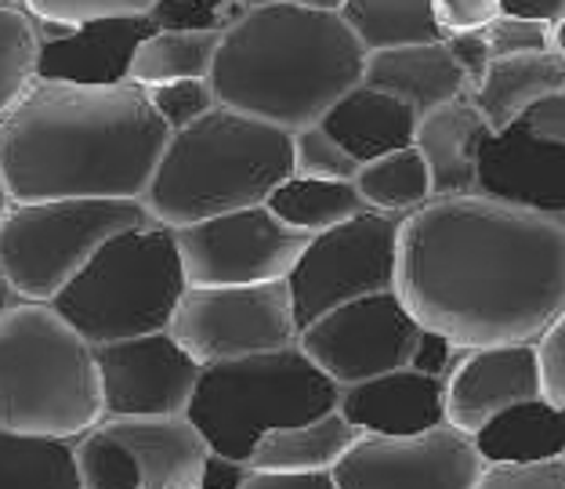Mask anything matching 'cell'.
<instances>
[{
	"label": "cell",
	"instance_id": "cell-17",
	"mask_svg": "<svg viewBox=\"0 0 565 489\" xmlns=\"http://www.w3.org/2000/svg\"><path fill=\"white\" fill-rule=\"evenodd\" d=\"M157 33L149 15L135 19H92L58 44H44L36 59V76L62 84L113 87L131 81V62L138 47Z\"/></svg>",
	"mask_w": 565,
	"mask_h": 489
},
{
	"label": "cell",
	"instance_id": "cell-27",
	"mask_svg": "<svg viewBox=\"0 0 565 489\" xmlns=\"http://www.w3.org/2000/svg\"><path fill=\"white\" fill-rule=\"evenodd\" d=\"M0 489H84L76 439L0 428Z\"/></svg>",
	"mask_w": 565,
	"mask_h": 489
},
{
	"label": "cell",
	"instance_id": "cell-33",
	"mask_svg": "<svg viewBox=\"0 0 565 489\" xmlns=\"http://www.w3.org/2000/svg\"><path fill=\"white\" fill-rule=\"evenodd\" d=\"M157 117L167 124V131L178 135L185 127L200 124L203 117L222 106L211 81H178V84H160V87H146Z\"/></svg>",
	"mask_w": 565,
	"mask_h": 489
},
{
	"label": "cell",
	"instance_id": "cell-36",
	"mask_svg": "<svg viewBox=\"0 0 565 489\" xmlns=\"http://www.w3.org/2000/svg\"><path fill=\"white\" fill-rule=\"evenodd\" d=\"M160 0H25V11L36 19H58V22H92V19H135L149 15Z\"/></svg>",
	"mask_w": 565,
	"mask_h": 489
},
{
	"label": "cell",
	"instance_id": "cell-45",
	"mask_svg": "<svg viewBox=\"0 0 565 489\" xmlns=\"http://www.w3.org/2000/svg\"><path fill=\"white\" fill-rule=\"evenodd\" d=\"M500 15L558 25L565 19V0H500Z\"/></svg>",
	"mask_w": 565,
	"mask_h": 489
},
{
	"label": "cell",
	"instance_id": "cell-40",
	"mask_svg": "<svg viewBox=\"0 0 565 489\" xmlns=\"http://www.w3.org/2000/svg\"><path fill=\"white\" fill-rule=\"evenodd\" d=\"M544 363V395L551 403L565 406V312L547 327V333L536 341Z\"/></svg>",
	"mask_w": 565,
	"mask_h": 489
},
{
	"label": "cell",
	"instance_id": "cell-50",
	"mask_svg": "<svg viewBox=\"0 0 565 489\" xmlns=\"http://www.w3.org/2000/svg\"><path fill=\"white\" fill-rule=\"evenodd\" d=\"M0 4H15V8H22V4H25V0H0Z\"/></svg>",
	"mask_w": 565,
	"mask_h": 489
},
{
	"label": "cell",
	"instance_id": "cell-6",
	"mask_svg": "<svg viewBox=\"0 0 565 489\" xmlns=\"http://www.w3.org/2000/svg\"><path fill=\"white\" fill-rule=\"evenodd\" d=\"M189 290L178 233L163 222L113 236L51 308L87 344H113L171 330Z\"/></svg>",
	"mask_w": 565,
	"mask_h": 489
},
{
	"label": "cell",
	"instance_id": "cell-34",
	"mask_svg": "<svg viewBox=\"0 0 565 489\" xmlns=\"http://www.w3.org/2000/svg\"><path fill=\"white\" fill-rule=\"evenodd\" d=\"M157 30H214L225 33L243 19L239 0H160L149 11Z\"/></svg>",
	"mask_w": 565,
	"mask_h": 489
},
{
	"label": "cell",
	"instance_id": "cell-46",
	"mask_svg": "<svg viewBox=\"0 0 565 489\" xmlns=\"http://www.w3.org/2000/svg\"><path fill=\"white\" fill-rule=\"evenodd\" d=\"M243 11L250 8H305V11H341L344 0H239Z\"/></svg>",
	"mask_w": 565,
	"mask_h": 489
},
{
	"label": "cell",
	"instance_id": "cell-29",
	"mask_svg": "<svg viewBox=\"0 0 565 489\" xmlns=\"http://www.w3.org/2000/svg\"><path fill=\"white\" fill-rule=\"evenodd\" d=\"M222 36L214 30H157L138 47L131 62V84L160 87L178 81H211Z\"/></svg>",
	"mask_w": 565,
	"mask_h": 489
},
{
	"label": "cell",
	"instance_id": "cell-25",
	"mask_svg": "<svg viewBox=\"0 0 565 489\" xmlns=\"http://www.w3.org/2000/svg\"><path fill=\"white\" fill-rule=\"evenodd\" d=\"M363 439L341 410L327 417L294 424V428H276L254 446L250 468L276 471V475H333L344 454Z\"/></svg>",
	"mask_w": 565,
	"mask_h": 489
},
{
	"label": "cell",
	"instance_id": "cell-22",
	"mask_svg": "<svg viewBox=\"0 0 565 489\" xmlns=\"http://www.w3.org/2000/svg\"><path fill=\"white\" fill-rule=\"evenodd\" d=\"M417 113L403 106L399 98L377 92L370 84H355L341 102H333L323 124L327 131L352 152L359 163H374L388 152L414 146Z\"/></svg>",
	"mask_w": 565,
	"mask_h": 489
},
{
	"label": "cell",
	"instance_id": "cell-49",
	"mask_svg": "<svg viewBox=\"0 0 565 489\" xmlns=\"http://www.w3.org/2000/svg\"><path fill=\"white\" fill-rule=\"evenodd\" d=\"M555 51H558V55L565 59V19L555 25Z\"/></svg>",
	"mask_w": 565,
	"mask_h": 489
},
{
	"label": "cell",
	"instance_id": "cell-41",
	"mask_svg": "<svg viewBox=\"0 0 565 489\" xmlns=\"http://www.w3.org/2000/svg\"><path fill=\"white\" fill-rule=\"evenodd\" d=\"M465 352H468V349H460V344H454L449 338H443V333L424 330V333H420L417 352H414V363H409V366L446 381L449 373H454V366L460 363V355H465Z\"/></svg>",
	"mask_w": 565,
	"mask_h": 489
},
{
	"label": "cell",
	"instance_id": "cell-42",
	"mask_svg": "<svg viewBox=\"0 0 565 489\" xmlns=\"http://www.w3.org/2000/svg\"><path fill=\"white\" fill-rule=\"evenodd\" d=\"M519 124L536 138L565 146V87H558L555 95H547L541 106H533Z\"/></svg>",
	"mask_w": 565,
	"mask_h": 489
},
{
	"label": "cell",
	"instance_id": "cell-30",
	"mask_svg": "<svg viewBox=\"0 0 565 489\" xmlns=\"http://www.w3.org/2000/svg\"><path fill=\"white\" fill-rule=\"evenodd\" d=\"M355 189H359V196L366 200L370 211H381L392 217H409L435 200L431 171L417 152V146H406L374 163H363L359 167Z\"/></svg>",
	"mask_w": 565,
	"mask_h": 489
},
{
	"label": "cell",
	"instance_id": "cell-12",
	"mask_svg": "<svg viewBox=\"0 0 565 489\" xmlns=\"http://www.w3.org/2000/svg\"><path fill=\"white\" fill-rule=\"evenodd\" d=\"M420 333L424 327L399 294L384 290L316 319L312 327L301 330L298 344L338 389H349V384L406 370L414 363Z\"/></svg>",
	"mask_w": 565,
	"mask_h": 489
},
{
	"label": "cell",
	"instance_id": "cell-48",
	"mask_svg": "<svg viewBox=\"0 0 565 489\" xmlns=\"http://www.w3.org/2000/svg\"><path fill=\"white\" fill-rule=\"evenodd\" d=\"M11 203H15V200H11V192H8V182H4V174H0V222H4V217H8Z\"/></svg>",
	"mask_w": 565,
	"mask_h": 489
},
{
	"label": "cell",
	"instance_id": "cell-37",
	"mask_svg": "<svg viewBox=\"0 0 565 489\" xmlns=\"http://www.w3.org/2000/svg\"><path fill=\"white\" fill-rule=\"evenodd\" d=\"M475 489H565V457L544 465H486Z\"/></svg>",
	"mask_w": 565,
	"mask_h": 489
},
{
	"label": "cell",
	"instance_id": "cell-2",
	"mask_svg": "<svg viewBox=\"0 0 565 489\" xmlns=\"http://www.w3.org/2000/svg\"><path fill=\"white\" fill-rule=\"evenodd\" d=\"M167 141L146 87L36 76L0 120V174L15 203L146 200Z\"/></svg>",
	"mask_w": 565,
	"mask_h": 489
},
{
	"label": "cell",
	"instance_id": "cell-8",
	"mask_svg": "<svg viewBox=\"0 0 565 489\" xmlns=\"http://www.w3.org/2000/svg\"><path fill=\"white\" fill-rule=\"evenodd\" d=\"M149 222L141 200L11 203L0 222V268L22 301L51 305L113 236Z\"/></svg>",
	"mask_w": 565,
	"mask_h": 489
},
{
	"label": "cell",
	"instance_id": "cell-11",
	"mask_svg": "<svg viewBox=\"0 0 565 489\" xmlns=\"http://www.w3.org/2000/svg\"><path fill=\"white\" fill-rule=\"evenodd\" d=\"M189 287H258L282 283L312 236L294 233L262 203L174 228Z\"/></svg>",
	"mask_w": 565,
	"mask_h": 489
},
{
	"label": "cell",
	"instance_id": "cell-26",
	"mask_svg": "<svg viewBox=\"0 0 565 489\" xmlns=\"http://www.w3.org/2000/svg\"><path fill=\"white\" fill-rule=\"evenodd\" d=\"M338 15L366 47V55L446 41L431 0H344Z\"/></svg>",
	"mask_w": 565,
	"mask_h": 489
},
{
	"label": "cell",
	"instance_id": "cell-10",
	"mask_svg": "<svg viewBox=\"0 0 565 489\" xmlns=\"http://www.w3.org/2000/svg\"><path fill=\"white\" fill-rule=\"evenodd\" d=\"M171 333L200 366L287 349L298 341V316L287 279L258 287H189Z\"/></svg>",
	"mask_w": 565,
	"mask_h": 489
},
{
	"label": "cell",
	"instance_id": "cell-1",
	"mask_svg": "<svg viewBox=\"0 0 565 489\" xmlns=\"http://www.w3.org/2000/svg\"><path fill=\"white\" fill-rule=\"evenodd\" d=\"M395 294L460 349L541 341L565 312V222L486 196H435L403 222Z\"/></svg>",
	"mask_w": 565,
	"mask_h": 489
},
{
	"label": "cell",
	"instance_id": "cell-19",
	"mask_svg": "<svg viewBox=\"0 0 565 489\" xmlns=\"http://www.w3.org/2000/svg\"><path fill=\"white\" fill-rule=\"evenodd\" d=\"M131 457L138 489H200L207 457L214 454L203 432L182 417H117L102 421Z\"/></svg>",
	"mask_w": 565,
	"mask_h": 489
},
{
	"label": "cell",
	"instance_id": "cell-9",
	"mask_svg": "<svg viewBox=\"0 0 565 489\" xmlns=\"http://www.w3.org/2000/svg\"><path fill=\"white\" fill-rule=\"evenodd\" d=\"M403 222L406 217L363 211L352 222L312 236L287 276L301 330L330 316L333 308L399 287Z\"/></svg>",
	"mask_w": 565,
	"mask_h": 489
},
{
	"label": "cell",
	"instance_id": "cell-16",
	"mask_svg": "<svg viewBox=\"0 0 565 489\" xmlns=\"http://www.w3.org/2000/svg\"><path fill=\"white\" fill-rule=\"evenodd\" d=\"M475 192L508 208L565 222V146L530 135L522 124L504 135H490L479 152Z\"/></svg>",
	"mask_w": 565,
	"mask_h": 489
},
{
	"label": "cell",
	"instance_id": "cell-35",
	"mask_svg": "<svg viewBox=\"0 0 565 489\" xmlns=\"http://www.w3.org/2000/svg\"><path fill=\"white\" fill-rule=\"evenodd\" d=\"M486 41H490L493 62L522 59V55H547V51H555V25L515 19V15H497L486 25Z\"/></svg>",
	"mask_w": 565,
	"mask_h": 489
},
{
	"label": "cell",
	"instance_id": "cell-15",
	"mask_svg": "<svg viewBox=\"0 0 565 489\" xmlns=\"http://www.w3.org/2000/svg\"><path fill=\"white\" fill-rule=\"evenodd\" d=\"M544 398V363L536 341L468 349L446 378V424L475 435L519 403Z\"/></svg>",
	"mask_w": 565,
	"mask_h": 489
},
{
	"label": "cell",
	"instance_id": "cell-47",
	"mask_svg": "<svg viewBox=\"0 0 565 489\" xmlns=\"http://www.w3.org/2000/svg\"><path fill=\"white\" fill-rule=\"evenodd\" d=\"M22 305V294L11 287V279H8V273L0 268V319H4L11 308H19Z\"/></svg>",
	"mask_w": 565,
	"mask_h": 489
},
{
	"label": "cell",
	"instance_id": "cell-20",
	"mask_svg": "<svg viewBox=\"0 0 565 489\" xmlns=\"http://www.w3.org/2000/svg\"><path fill=\"white\" fill-rule=\"evenodd\" d=\"M490 124L482 120L479 106L468 98L424 113L417 120L414 146L431 171L435 196H475L479 182V152L490 138Z\"/></svg>",
	"mask_w": 565,
	"mask_h": 489
},
{
	"label": "cell",
	"instance_id": "cell-28",
	"mask_svg": "<svg viewBox=\"0 0 565 489\" xmlns=\"http://www.w3.org/2000/svg\"><path fill=\"white\" fill-rule=\"evenodd\" d=\"M265 208L294 233L319 236L330 233L344 222H352L366 208V200L359 196L355 182H323V178H298L290 174L273 196L265 200Z\"/></svg>",
	"mask_w": 565,
	"mask_h": 489
},
{
	"label": "cell",
	"instance_id": "cell-18",
	"mask_svg": "<svg viewBox=\"0 0 565 489\" xmlns=\"http://www.w3.org/2000/svg\"><path fill=\"white\" fill-rule=\"evenodd\" d=\"M338 410L363 435H420L446 424V381L406 366L341 389Z\"/></svg>",
	"mask_w": 565,
	"mask_h": 489
},
{
	"label": "cell",
	"instance_id": "cell-39",
	"mask_svg": "<svg viewBox=\"0 0 565 489\" xmlns=\"http://www.w3.org/2000/svg\"><path fill=\"white\" fill-rule=\"evenodd\" d=\"M446 36L449 33H471L486 30L500 15V0H431Z\"/></svg>",
	"mask_w": 565,
	"mask_h": 489
},
{
	"label": "cell",
	"instance_id": "cell-5",
	"mask_svg": "<svg viewBox=\"0 0 565 489\" xmlns=\"http://www.w3.org/2000/svg\"><path fill=\"white\" fill-rule=\"evenodd\" d=\"M102 424L95 344L51 305L22 301L0 319V428L81 439Z\"/></svg>",
	"mask_w": 565,
	"mask_h": 489
},
{
	"label": "cell",
	"instance_id": "cell-21",
	"mask_svg": "<svg viewBox=\"0 0 565 489\" xmlns=\"http://www.w3.org/2000/svg\"><path fill=\"white\" fill-rule=\"evenodd\" d=\"M363 84L377 87V92L399 98L424 117V113L446 106V102L468 98V81L457 70L454 55L443 44H414V47H395L366 55Z\"/></svg>",
	"mask_w": 565,
	"mask_h": 489
},
{
	"label": "cell",
	"instance_id": "cell-23",
	"mask_svg": "<svg viewBox=\"0 0 565 489\" xmlns=\"http://www.w3.org/2000/svg\"><path fill=\"white\" fill-rule=\"evenodd\" d=\"M565 87V59L558 51L547 55H522V59H497L490 76L471 92L482 120L493 135L511 131L533 106H541L547 95Z\"/></svg>",
	"mask_w": 565,
	"mask_h": 489
},
{
	"label": "cell",
	"instance_id": "cell-3",
	"mask_svg": "<svg viewBox=\"0 0 565 489\" xmlns=\"http://www.w3.org/2000/svg\"><path fill=\"white\" fill-rule=\"evenodd\" d=\"M366 47L338 11L250 8L225 30L211 84L225 109L298 135L363 84Z\"/></svg>",
	"mask_w": 565,
	"mask_h": 489
},
{
	"label": "cell",
	"instance_id": "cell-43",
	"mask_svg": "<svg viewBox=\"0 0 565 489\" xmlns=\"http://www.w3.org/2000/svg\"><path fill=\"white\" fill-rule=\"evenodd\" d=\"M250 475H254V468L243 465V460H228L222 454H211L207 468H203L200 489H243Z\"/></svg>",
	"mask_w": 565,
	"mask_h": 489
},
{
	"label": "cell",
	"instance_id": "cell-31",
	"mask_svg": "<svg viewBox=\"0 0 565 489\" xmlns=\"http://www.w3.org/2000/svg\"><path fill=\"white\" fill-rule=\"evenodd\" d=\"M36 59H41V41L30 11L0 4V120L36 81Z\"/></svg>",
	"mask_w": 565,
	"mask_h": 489
},
{
	"label": "cell",
	"instance_id": "cell-44",
	"mask_svg": "<svg viewBox=\"0 0 565 489\" xmlns=\"http://www.w3.org/2000/svg\"><path fill=\"white\" fill-rule=\"evenodd\" d=\"M243 489H338L333 475H276V471H254Z\"/></svg>",
	"mask_w": 565,
	"mask_h": 489
},
{
	"label": "cell",
	"instance_id": "cell-7",
	"mask_svg": "<svg viewBox=\"0 0 565 489\" xmlns=\"http://www.w3.org/2000/svg\"><path fill=\"white\" fill-rule=\"evenodd\" d=\"M338 403L341 389L294 341L276 352L203 366L185 417L214 454L250 465L254 446L268 432L327 417Z\"/></svg>",
	"mask_w": 565,
	"mask_h": 489
},
{
	"label": "cell",
	"instance_id": "cell-14",
	"mask_svg": "<svg viewBox=\"0 0 565 489\" xmlns=\"http://www.w3.org/2000/svg\"><path fill=\"white\" fill-rule=\"evenodd\" d=\"M95 363L102 384V421L182 417L189 414L203 373L171 330L95 344Z\"/></svg>",
	"mask_w": 565,
	"mask_h": 489
},
{
	"label": "cell",
	"instance_id": "cell-24",
	"mask_svg": "<svg viewBox=\"0 0 565 489\" xmlns=\"http://www.w3.org/2000/svg\"><path fill=\"white\" fill-rule=\"evenodd\" d=\"M486 465H544L565 457V406L551 398L519 403L471 435Z\"/></svg>",
	"mask_w": 565,
	"mask_h": 489
},
{
	"label": "cell",
	"instance_id": "cell-4",
	"mask_svg": "<svg viewBox=\"0 0 565 489\" xmlns=\"http://www.w3.org/2000/svg\"><path fill=\"white\" fill-rule=\"evenodd\" d=\"M290 174V131L217 106L211 117L171 135L141 203L152 222L185 228L207 217L262 208Z\"/></svg>",
	"mask_w": 565,
	"mask_h": 489
},
{
	"label": "cell",
	"instance_id": "cell-32",
	"mask_svg": "<svg viewBox=\"0 0 565 489\" xmlns=\"http://www.w3.org/2000/svg\"><path fill=\"white\" fill-rule=\"evenodd\" d=\"M359 163L323 124H312L294 135V174L323 178V182H355Z\"/></svg>",
	"mask_w": 565,
	"mask_h": 489
},
{
	"label": "cell",
	"instance_id": "cell-13",
	"mask_svg": "<svg viewBox=\"0 0 565 489\" xmlns=\"http://www.w3.org/2000/svg\"><path fill=\"white\" fill-rule=\"evenodd\" d=\"M486 471L475 439L454 424L420 435H363L338 468V489H475Z\"/></svg>",
	"mask_w": 565,
	"mask_h": 489
},
{
	"label": "cell",
	"instance_id": "cell-38",
	"mask_svg": "<svg viewBox=\"0 0 565 489\" xmlns=\"http://www.w3.org/2000/svg\"><path fill=\"white\" fill-rule=\"evenodd\" d=\"M446 51L454 55L457 70L465 73L468 92H475L486 76H490L493 66V51L490 41H486V30H471V33H449L446 36Z\"/></svg>",
	"mask_w": 565,
	"mask_h": 489
}]
</instances>
